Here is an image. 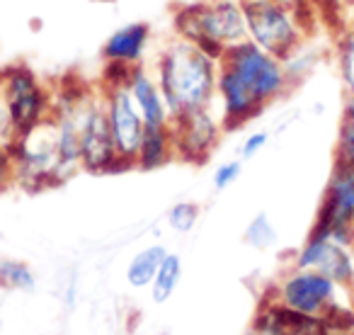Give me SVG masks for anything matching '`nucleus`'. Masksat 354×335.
I'll return each instance as SVG.
<instances>
[{"mask_svg":"<svg viewBox=\"0 0 354 335\" xmlns=\"http://www.w3.org/2000/svg\"><path fill=\"white\" fill-rule=\"evenodd\" d=\"M153 75L165 95L172 117L216 105L218 59L180 37L160 51Z\"/></svg>","mask_w":354,"mask_h":335,"instance_id":"f257e3e1","label":"nucleus"},{"mask_svg":"<svg viewBox=\"0 0 354 335\" xmlns=\"http://www.w3.org/2000/svg\"><path fill=\"white\" fill-rule=\"evenodd\" d=\"M175 37L221 59L228 46L248 39L243 0H194L172 12Z\"/></svg>","mask_w":354,"mask_h":335,"instance_id":"f03ea898","label":"nucleus"},{"mask_svg":"<svg viewBox=\"0 0 354 335\" xmlns=\"http://www.w3.org/2000/svg\"><path fill=\"white\" fill-rule=\"evenodd\" d=\"M12 161H15V183H20L30 192L59 188L61 183H66L56 148L54 117L12 138Z\"/></svg>","mask_w":354,"mask_h":335,"instance_id":"7ed1b4c3","label":"nucleus"},{"mask_svg":"<svg viewBox=\"0 0 354 335\" xmlns=\"http://www.w3.org/2000/svg\"><path fill=\"white\" fill-rule=\"evenodd\" d=\"M218 66L231 71L236 78H241L265 107L286 98L294 90V83H291L289 73H286L284 61L277 59L270 51L260 49L250 39L228 46L221 59H218Z\"/></svg>","mask_w":354,"mask_h":335,"instance_id":"20e7f679","label":"nucleus"},{"mask_svg":"<svg viewBox=\"0 0 354 335\" xmlns=\"http://www.w3.org/2000/svg\"><path fill=\"white\" fill-rule=\"evenodd\" d=\"M248 20V39L277 59H289L299 46L310 39L301 22L277 0H243Z\"/></svg>","mask_w":354,"mask_h":335,"instance_id":"39448f33","label":"nucleus"},{"mask_svg":"<svg viewBox=\"0 0 354 335\" xmlns=\"http://www.w3.org/2000/svg\"><path fill=\"white\" fill-rule=\"evenodd\" d=\"M0 93L10 109L15 136L39 127L54 114V95L44 88L37 73L27 66H8L0 78Z\"/></svg>","mask_w":354,"mask_h":335,"instance_id":"423d86ee","label":"nucleus"},{"mask_svg":"<svg viewBox=\"0 0 354 335\" xmlns=\"http://www.w3.org/2000/svg\"><path fill=\"white\" fill-rule=\"evenodd\" d=\"M78 127H80V168L88 173L109 175L131 170L122 158L117 156L114 138L109 132L107 112H104L102 93L95 100L90 93L78 107Z\"/></svg>","mask_w":354,"mask_h":335,"instance_id":"0eeeda50","label":"nucleus"},{"mask_svg":"<svg viewBox=\"0 0 354 335\" xmlns=\"http://www.w3.org/2000/svg\"><path fill=\"white\" fill-rule=\"evenodd\" d=\"M352 226H354V168L335 163L323 204H320L318 217H315V226L310 228V233L330 236L335 241L352 246Z\"/></svg>","mask_w":354,"mask_h":335,"instance_id":"6e6552de","label":"nucleus"},{"mask_svg":"<svg viewBox=\"0 0 354 335\" xmlns=\"http://www.w3.org/2000/svg\"><path fill=\"white\" fill-rule=\"evenodd\" d=\"M170 132L175 143V158L185 163H197V165L207 163L223 134L218 107L212 105L183 117H172Z\"/></svg>","mask_w":354,"mask_h":335,"instance_id":"1a4fd4ad","label":"nucleus"},{"mask_svg":"<svg viewBox=\"0 0 354 335\" xmlns=\"http://www.w3.org/2000/svg\"><path fill=\"white\" fill-rule=\"evenodd\" d=\"M102 100H104V112H107L109 132H112L117 156L129 168H136V156H138V148H141L143 134H146V122H143L129 88L102 90Z\"/></svg>","mask_w":354,"mask_h":335,"instance_id":"9d476101","label":"nucleus"},{"mask_svg":"<svg viewBox=\"0 0 354 335\" xmlns=\"http://www.w3.org/2000/svg\"><path fill=\"white\" fill-rule=\"evenodd\" d=\"M339 289H342V287L335 284L323 272L296 267L294 272H289V275L279 282L274 299H279L281 304H286L289 309L301 311V314L320 316L333 301H337Z\"/></svg>","mask_w":354,"mask_h":335,"instance_id":"9b49d317","label":"nucleus"},{"mask_svg":"<svg viewBox=\"0 0 354 335\" xmlns=\"http://www.w3.org/2000/svg\"><path fill=\"white\" fill-rule=\"evenodd\" d=\"M296 267L318 270L339 287H354V251L347 243L330 236L308 233L301 251L296 253Z\"/></svg>","mask_w":354,"mask_h":335,"instance_id":"f8f14e48","label":"nucleus"},{"mask_svg":"<svg viewBox=\"0 0 354 335\" xmlns=\"http://www.w3.org/2000/svg\"><path fill=\"white\" fill-rule=\"evenodd\" d=\"M216 107L221 114L223 132H236L265 112V105L250 93V88L221 66L216 80Z\"/></svg>","mask_w":354,"mask_h":335,"instance_id":"ddd939ff","label":"nucleus"},{"mask_svg":"<svg viewBox=\"0 0 354 335\" xmlns=\"http://www.w3.org/2000/svg\"><path fill=\"white\" fill-rule=\"evenodd\" d=\"M250 330L255 335H333L320 316L301 314L279 299L262 301Z\"/></svg>","mask_w":354,"mask_h":335,"instance_id":"4468645a","label":"nucleus"},{"mask_svg":"<svg viewBox=\"0 0 354 335\" xmlns=\"http://www.w3.org/2000/svg\"><path fill=\"white\" fill-rule=\"evenodd\" d=\"M153 39V30L148 22H129L107 37L102 46L104 64L143 66V56Z\"/></svg>","mask_w":354,"mask_h":335,"instance_id":"2eb2a0df","label":"nucleus"},{"mask_svg":"<svg viewBox=\"0 0 354 335\" xmlns=\"http://www.w3.org/2000/svg\"><path fill=\"white\" fill-rule=\"evenodd\" d=\"M129 93H131L146 127H170L172 114L165 102V95H162L156 75L148 73L143 66H138L133 71V78L129 83Z\"/></svg>","mask_w":354,"mask_h":335,"instance_id":"dca6fc26","label":"nucleus"},{"mask_svg":"<svg viewBox=\"0 0 354 335\" xmlns=\"http://www.w3.org/2000/svg\"><path fill=\"white\" fill-rule=\"evenodd\" d=\"M175 158V143H172L170 127H146L141 148L136 156L138 170H158Z\"/></svg>","mask_w":354,"mask_h":335,"instance_id":"f3484780","label":"nucleus"},{"mask_svg":"<svg viewBox=\"0 0 354 335\" xmlns=\"http://www.w3.org/2000/svg\"><path fill=\"white\" fill-rule=\"evenodd\" d=\"M165 255H167V248L160 246V243L138 251L127 265V282L133 289H146V287H151L153 277H156L160 262L165 260Z\"/></svg>","mask_w":354,"mask_h":335,"instance_id":"a211bd4d","label":"nucleus"},{"mask_svg":"<svg viewBox=\"0 0 354 335\" xmlns=\"http://www.w3.org/2000/svg\"><path fill=\"white\" fill-rule=\"evenodd\" d=\"M180 280H183V257L177 255V253H167L151 282V299L156 304H165L177 291Z\"/></svg>","mask_w":354,"mask_h":335,"instance_id":"6ab92c4d","label":"nucleus"},{"mask_svg":"<svg viewBox=\"0 0 354 335\" xmlns=\"http://www.w3.org/2000/svg\"><path fill=\"white\" fill-rule=\"evenodd\" d=\"M333 59L344 93H354V25H347L335 35Z\"/></svg>","mask_w":354,"mask_h":335,"instance_id":"aec40b11","label":"nucleus"},{"mask_svg":"<svg viewBox=\"0 0 354 335\" xmlns=\"http://www.w3.org/2000/svg\"><path fill=\"white\" fill-rule=\"evenodd\" d=\"M37 287V277L32 267L22 260L0 262V289L8 291H32Z\"/></svg>","mask_w":354,"mask_h":335,"instance_id":"412c9836","label":"nucleus"},{"mask_svg":"<svg viewBox=\"0 0 354 335\" xmlns=\"http://www.w3.org/2000/svg\"><path fill=\"white\" fill-rule=\"evenodd\" d=\"M245 243L257 251H267L277 243V228L267 214H257L245 228Z\"/></svg>","mask_w":354,"mask_h":335,"instance_id":"4be33fe9","label":"nucleus"},{"mask_svg":"<svg viewBox=\"0 0 354 335\" xmlns=\"http://www.w3.org/2000/svg\"><path fill=\"white\" fill-rule=\"evenodd\" d=\"M197 221H199V204L194 202H177L167 212V224L177 233H189L197 226Z\"/></svg>","mask_w":354,"mask_h":335,"instance_id":"5701e85b","label":"nucleus"},{"mask_svg":"<svg viewBox=\"0 0 354 335\" xmlns=\"http://www.w3.org/2000/svg\"><path fill=\"white\" fill-rule=\"evenodd\" d=\"M335 163L354 168V129L339 124L337 146H335Z\"/></svg>","mask_w":354,"mask_h":335,"instance_id":"b1692460","label":"nucleus"},{"mask_svg":"<svg viewBox=\"0 0 354 335\" xmlns=\"http://www.w3.org/2000/svg\"><path fill=\"white\" fill-rule=\"evenodd\" d=\"M243 173V163L241 161H228V163H221V165L214 170V190H218V192H223V190H228L233 183H236L238 178H241Z\"/></svg>","mask_w":354,"mask_h":335,"instance_id":"393cba45","label":"nucleus"},{"mask_svg":"<svg viewBox=\"0 0 354 335\" xmlns=\"http://www.w3.org/2000/svg\"><path fill=\"white\" fill-rule=\"evenodd\" d=\"M15 183V161H12V141H0V190Z\"/></svg>","mask_w":354,"mask_h":335,"instance_id":"a878e982","label":"nucleus"},{"mask_svg":"<svg viewBox=\"0 0 354 335\" xmlns=\"http://www.w3.org/2000/svg\"><path fill=\"white\" fill-rule=\"evenodd\" d=\"M267 143H270V134H267V132H252L250 136L243 141L241 158H243V161H250V158H255L257 153L267 146Z\"/></svg>","mask_w":354,"mask_h":335,"instance_id":"bb28decb","label":"nucleus"},{"mask_svg":"<svg viewBox=\"0 0 354 335\" xmlns=\"http://www.w3.org/2000/svg\"><path fill=\"white\" fill-rule=\"evenodd\" d=\"M15 138V127H12L10 119V109H8V102L0 93V141H12Z\"/></svg>","mask_w":354,"mask_h":335,"instance_id":"cd10ccee","label":"nucleus"},{"mask_svg":"<svg viewBox=\"0 0 354 335\" xmlns=\"http://www.w3.org/2000/svg\"><path fill=\"white\" fill-rule=\"evenodd\" d=\"M342 124L354 129V93H344L342 102Z\"/></svg>","mask_w":354,"mask_h":335,"instance_id":"c85d7f7f","label":"nucleus"},{"mask_svg":"<svg viewBox=\"0 0 354 335\" xmlns=\"http://www.w3.org/2000/svg\"><path fill=\"white\" fill-rule=\"evenodd\" d=\"M352 251H354V226H352Z\"/></svg>","mask_w":354,"mask_h":335,"instance_id":"c756f323","label":"nucleus"},{"mask_svg":"<svg viewBox=\"0 0 354 335\" xmlns=\"http://www.w3.org/2000/svg\"><path fill=\"white\" fill-rule=\"evenodd\" d=\"M245 335H255V333H252V330H248V333Z\"/></svg>","mask_w":354,"mask_h":335,"instance_id":"7c9ffc66","label":"nucleus"},{"mask_svg":"<svg viewBox=\"0 0 354 335\" xmlns=\"http://www.w3.org/2000/svg\"><path fill=\"white\" fill-rule=\"evenodd\" d=\"M0 78H3V69H0Z\"/></svg>","mask_w":354,"mask_h":335,"instance_id":"2f4dec72","label":"nucleus"}]
</instances>
